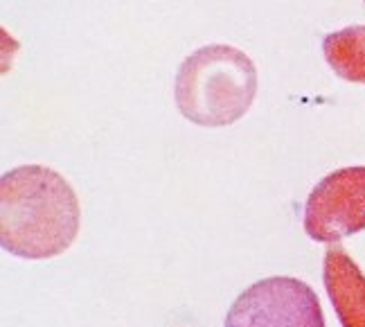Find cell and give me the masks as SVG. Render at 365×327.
<instances>
[{"label":"cell","instance_id":"6","mask_svg":"<svg viewBox=\"0 0 365 327\" xmlns=\"http://www.w3.org/2000/svg\"><path fill=\"white\" fill-rule=\"evenodd\" d=\"M322 54L341 79L365 84V25L329 32L322 39Z\"/></svg>","mask_w":365,"mask_h":327},{"label":"cell","instance_id":"1","mask_svg":"<svg viewBox=\"0 0 365 327\" xmlns=\"http://www.w3.org/2000/svg\"><path fill=\"white\" fill-rule=\"evenodd\" d=\"M81 208L73 186L46 165H21L0 178V246L21 260H50L75 244Z\"/></svg>","mask_w":365,"mask_h":327},{"label":"cell","instance_id":"7","mask_svg":"<svg viewBox=\"0 0 365 327\" xmlns=\"http://www.w3.org/2000/svg\"><path fill=\"white\" fill-rule=\"evenodd\" d=\"M363 3H365V0H363Z\"/></svg>","mask_w":365,"mask_h":327},{"label":"cell","instance_id":"4","mask_svg":"<svg viewBox=\"0 0 365 327\" xmlns=\"http://www.w3.org/2000/svg\"><path fill=\"white\" fill-rule=\"evenodd\" d=\"M365 231V167L336 169L309 194L304 203V233L314 241L334 244Z\"/></svg>","mask_w":365,"mask_h":327},{"label":"cell","instance_id":"2","mask_svg":"<svg viewBox=\"0 0 365 327\" xmlns=\"http://www.w3.org/2000/svg\"><path fill=\"white\" fill-rule=\"evenodd\" d=\"M257 95V68L240 48L212 44L194 50L176 70V109L190 122L219 129L246 116Z\"/></svg>","mask_w":365,"mask_h":327},{"label":"cell","instance_id":"5","mask_svg":"<svg viewBox=\"0 0 365 327\" xmlns=\"http://www.w3.org/2000/svg\"><path fill=\"white\" fill-rule=\"evenodd\" d=\"M322 282L343 327H365V273L343 246H329Z\"/></svg>","mask_w":365,"mask_h":327},{"label":"cell","instance_id":"3","mask_svg":"<svg viewBox=\"0 0 365 327\" xmlns=\"http://www.w3.org/2000/svg\"><path fill=\"white\" fill-rule=\"evenodd\" d=\"M226 327H327L316 291L289 276L257 280L235 298Z\"/></svg>","mask_w":365,"mask_h":327}]
</instances>
